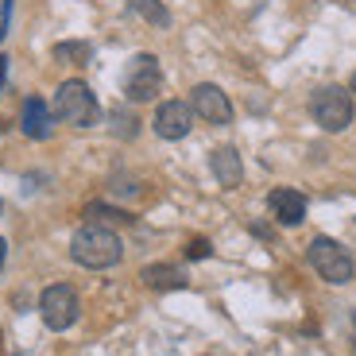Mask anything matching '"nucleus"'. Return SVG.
<instances>
[{
  "mask_svg": "<svg viewBox=\"0 0 356 356\" xmlns=\"http://www.w3.org/2000/svg\"><path fill=\"white\" fill-rule=\"evenodd\" d=\"M353 93H356V74H353Z\"/></svg>",
  "mask_w": 356,
  "mask_h": 356,
  "instance_id": "nucleus-20",
  "label": "nucleus"
},
{
  "mask_svg": "<svg viewBox=\"0 0 356 356\" xmlns=\"http://www.w3.org/2000/svg\"><path fill=\"white\" fill-rule=\"evenodd\" d=\"M54 58H58V63L86 66L89 63V43H58V47H54Z\"/></svg>",
  "mask_w": 356,
  "mask_h": 356,
  "instance_id": "nucleus-14",
  "label": "nucleus"
},
{
  "mask_svg": "<svg viewBox=\"0 0 356 356\" xmlns=\"http://www.w3.org/2000/svg\"><path fill=\"white\" fill-rule=\"evenodd\" d=\"M209 167H213L217 182L229 186V190H236L244 182V163H241V155H236V147H217V152L209 155Z\"/></svg>",
  "mask_w": 356,
  "mask_h": 356,
  "instance_id": "nucleus-11",
  "label": "nucleus"
},
{
  "mask_svg": "<svg viewBox=\"0 0 356 356\" xmlns=\"http://www.w3.org/2000/svg\"><path fill=\"white\" fill-rule=\"evenodd\" d=\"M54 132V116L47 108L43 97H27L24 101V136L27 140H51Z\"/></svg>",
  "mask_w": 356,
  "mask_h": 356,
  "instance_id": "nucleus-10",
  "label": "nucleus"
},
{
  "mask_svg": "<svg viewBox=\"0 0 356 356\" xmlns=\"http://www.w3.org/2000/svg\"><path fill=\"white\" fill-rule=\"evenodd\" d=\"M155 136H163V140H182V136H190V128H194V108L186 105V101H163L159 108H155Z\"/></svg>",
  "mask_w": 356,
  "mask_h": 356,
  "instance_id": "nucleus-8",
  "label": "nucleus"
},
{
  "mask_svg": "<svg viewBox=\"0 0 356 356\" xmlns=\"http://www.w3.org/2000/svg\"><path fill=\"white\" fill-rule=\"evenodd\" d=\"M54 116L63 120V124H74V128H93L101 116V105L93 97V89L86 86L81 78H70L58 86L54 93Z\"/></svg>",
  "mask_w": 356,
  "mask_h": 356,
  "instance_id": "nucleus-2",
  "label": "nucleus"
},
{
  "mask_svg": "<svg viewBox=\"0 0 356 356\" xmlns=\"http://www.w3.org/2000/svg\"><path fill=\"white\" fill-rule=\"evenodd\" d=\"M140 279L152 286V291H182V286H186V271L175 267V264H147L140 271Z\"/></svg>",
  "mask_w": 356,
  "mask_h": 356,
  "instance_id": "nucleus-12",
  "label": "nucleus"
},
{
  "mask_svg": "<svg viewBox=\"0 0 356 356\" xmlns=\"http://www.w3.org/2000/svg\"><path fill=\"white\" fill-rule=\"evenodd\" d=\"M108 120H113V136H124V140H132V136L140 132V120H136L128 108H113V116H108Z\"/></svg>",
  "mask_w": 356,
  "mask_h": 356,
  "instance_id": "nucleus-15",
  "label": "nucleus"
},
{
  "mask_svg": "<svg viewBox=\"0 0 356 356\" xmlns=\"http://www.w3.org/2000/svg\"><path fill=\"white\" fill-rule=\"evenodd\" d=\"M310 116L325 128V132H345V128L353 124V116H356L353 93L341 89V86H321L310 97Z\"/></svg>",
  "mask_w": 356,
  "mask_h": 356,
  "instance_id": "nucleus-3",
  "label": "nucleus"
},
{
  "mask_svg": "<svg viewBox=\"0 0 356 356\" xmlns=\"http://www.w3.org/2000/svg\"><path fill=\"white\" fill-rule=\"evenodd\" d=\"M120 236H116L108 225H97V221H89L81 225L78 232L70 236V256L74 264L89 267V271H105V267L120 264Z\"/></svg>",
  "mask_w": 356,
  "mask_h": 356,
  "instance_id": "nucleus-1",
  "label": "nucleus"
},
{
  "mask_svg": "<svg viewBox=\"0 0 356 356\" xmlns=\"http://www.w3.org/2000/svg\"><path fill=\"white\" fill-rule=\"evenodd\" d=\"M190 108L202 116L205 124H229L232 120V105H229V93L213 81H197L190 89Z\"/></svg>",
  "mask_w": 356,
  "mask_h": 356,
  "instance_id": "nucleus-7",
  "label": "nucleus"
},
{
  "mask_svg": "<svg viewBox=\"0 0 356 356\" xmlns=\"http://www.w3.org/2000/svg\"><path fill=\"white\" fill-rule=\"evenodd\" d=\"M86 217H89V221H97V225H101V221H132L124 209H108V205H101V202H97V205H89Z\"/></svg>",
  "mask_w": 356,
  "mask_h": 356,
  "instance_id": "nucleus-16",
  "label": "nucleus"
},
{
  "mask_svg": "<svg viewBox=\"0 0 356 356\" xmlns=\"http://www.w3.org/2000/svg\"><path fill=\"white\" fill-rule=\"evenodd\" d=\"M39 314H43V325L54 333L70 330L74 321H78L81 314V302H78V291H74L70 283H54L43 291V298H39Z\"/></svg>",
  "mask_w": 356,
  "mask_h": 356,
  "instance_id": "nucleus-5",
  "label": "nucleus"
},
{
  "mask_svg": "<svg viewBox=\"0 0 356 356\" xmlns=\"http://www.w3.org/2000/svg\"><path fill=\"white\" fill-rule=\"evenodd\" d=\"M186 256L190 259H205L209 256V241H205V236H194V241L186 244Z\"/></svg>",
  "mask_w": 356,
  "mask_h": 356,
  "instance_id": "nucleus-17",
  "label": "nucleus"
},
{
  "mask_svg": "<svg viewBox=\"0 0 356 356\" xmlns=\"http://www.w3.org/2000/svg\"><path fill=\"white\" fill-rule=\"evenodd\" d=\"M267 209H271V217H275L279 225H286V229H294V225L306 221V197L298 194V190H271L267 194Z\"/></svg>",
  "mask_w": 356,
  "mask_h": 356,
  "instance_id": "nucleus-9",
  "label": "nucleus"
},
{
  "mask_svg": "<svg viewBox=\"0 0 356 356\" xmlns=\"http://www.w3.org/2000/svg\"><path fill=\"white\" fill-rule=\"evenodd\" d=\"M306 256H310V267H314V271H318L325 283H333V286L348 283V279H353V271H356L348 248H341L337 241H330V236H314L310 248H306Z\"/></svg>",
  "mask_w": 356,
  "mask_h": 356,
  "instance_id": "nucleus-4",
  "label": "nucleus"
},
{
  "mask_svg": "<svg viewBox=\"0 0 356 356\" xmlns=\"http://www.w3.org/2000/svg\"><path fill=\"white\" fill-rule=\"evenodd\" d=\"M163 93V66L155 54H136L128 63V74H124V97L143 105V101H155Z\"/></svg>",
  "mask_w": 356,
  "mask_h": 356,
  "instance_id": "nucleus-6",
  "label": "nucleus"
},
{
  "mask_svg": "<svg viewBox=\"0 0 356 356\" xmlns=\"http://www.w3.org/2000/svg\"><path fill=\"white\" fill-rule=\"evenodd\" d=\"M4 78H8V58L0 54V89H4Z\"/></svg>",
  "mask_w": 356,
  "mask_h": 356,
  "instance_id": "nucleus-18",
  "label": "nucleus"
},
{
  "mask_svg": "<svg viewBox=\"0 0 356 356\" xmlns=\"http://www.w3.org/2000/svg\"><path fill=\"white\" fill-rule=\"evenodd\" d=\"M132 12H140L147 24H155V27H167L170 24V12L163 8L159 0H132Z\"/></svg>",
  "mask_w": 356,
  "mask_h": 356,
  "instance_id": "nucleus-13",
  "label": "nucleus"
},
{
  "mask_svg": "<svg viewBox=\"0 0 356 356\" xmlns=\"http://www.w3.org/2000/svg\"><path fill=\"white\" fill-rule=\"evenodd\" d=\"M4 259H8V244H4V236H0V267H4Z\"/></svg>",
  "mask_w": 356,
  "mask_h": 356,
  "instance_id": "nucleus-19",
  "label": "nucleus"
}]
</instances>
